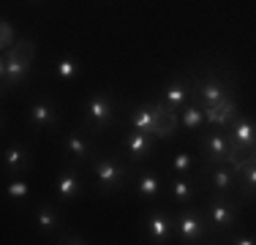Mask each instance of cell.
<instances>
[{"label":"cell","mask_w":256,"mask_h":245,"mask_svg":"<svg viewBox=\"0 0 256 245\" xmlns=\"http://www.w3.org/2000/svg\"><path fill=\"white\" fill-rule=\"evenodd\" d=\"M226 134L232 139V161L229 164H237L251 150H256V118H251V114L240 112L234 120H232Z\"/></svg>","instance_id":"obj_13"},{"label":"cell","mask_w":256,"mask_h":245,"mask_svg":"<svg viewBox=\"0 0 256 245\" xmlns=\"http://www.w3.org/2000/svg\"><path fill=\"white\" fill-rule=\"evenodd\" d=\"M204 245H224L221 240H210V242H204Z\"/></svg>","instance_id":"obj_31"},{"label":"cell","mask_w":256,"mask_h":245,"mask_svg":"<svg viewBox=\"0 0 256 245\" xmlns=\"http://www.w3.org/2000/svg\"><path fill=\"white\" fill-rule=\"evenodd\" d=\"M88 172H90V177H93L96 194L98 196H114V194L126 191L134 182L139 166H134L120 150H109V152H98V156L88 164Z\"/></svg>","instance_id":"obj_2"},{"label":"cell","mask_w":256,"mask_h":245,"mask_svg":"<svg viewBox=\"0 0 256 245\" xmlns=\"http://www.w3.org/2000/svg\"><path fill=\"white\" fill-rule=\"evenodd\" d=\"M240 177V186H237V199L246 204H254L256 202V150H251L246 158H240L237 164H232Z\"/></svg>","instance_id":"obj_17"},{"label":"cell","mask_w":256,"mask_h":245,"mask_svg":"<svg viewBox=\"0 0 256 245\" xmlns=\"http://www.w3.org/2000/svg\"><path fill=\"white\" fill-rule=\"evenodd\" d=\"M221 242L224 245H256V237L246 234V232H232V234H226Z\"/></svg>","instance_id":"obj_29"},{"label":"cell","mask_w":256,"mask_h":245,"mask_svg":"<svg viewBox=\"0 0 256 245\" xmlns=\"http://www.w3.org/2000/svg\"><path fill=\"white\" fill-rule=\"evenodd\" d=\"M60 118H63V109L50 96L33 98L28 104V112H25V120L33 131H54L60 126Z\"/></svg>","instance_id":"obj_14"},{"label":"cell","mask_w":256,"mask_h":245,"mask_svg":"<svg viewBox=\"0 0 256 245\" xmlns=\"http://www.w3.org/2000/svg\"><path fill=\"white\" fill-rule=\"evenodd\" d=\"M54 245H88V242H84L82 237L71 234V232H63L60 237H54Z\"/></svg>","instance_id":"obj_30"},{"label":"cell","mask_w":256,"mask_h":245,"mask_svg":"<svg viewBox=\"0 0 256 245\" xmlns=\"http://www.w3.org/2000/svg\"><path fill=\"white\" fill-rule=\"evenodd\" d=\"M33 220L36 226H38V232L44 237H60L63 234V212H60V207L54 204V202H38V204L33 207Z\"/></svg>","instance_id":"obj_18"},{"label":"cell","mask_w":256,"mask_h":245,"mask_svg":"<svg viewBox=\"0 0 256 245\" xmlns=\"http://www.w3.org/2000/svg\"><path fill=\"white\" fill-rule=\"evenodd\" d=\"M191 79H194V93H191V104H196L199 109L216 106V104L226 101V98L237 96V79L234 71L226 63H210L194 66L191 68Z\"/></svg>","instance_id":"obj_1"},{"label":"cell","mask_w":256,"mask_h":245,"mask_svg":"<svg viewBox=\"0 0 256 245\" xmlns=\"http://www.w3.org/2000/svg\"><path fill=\"white\" fill-rule=\"evenodd\" d=\"M6 199L16 207H25L30 199V182L25 177H16V180H6Z\"/></svg>","instance_id":"obj_27"},{"label":"cell","mask_w":256,"mask_h":245,"mask_svg":"<svg viewBox=\"0 0 256 245\" xmlns=\"http://www.w3.org/2000/svg\"><path fill=\"white\" fill-rule=\"evenodd\" d=\"M202 196V188L194 182V177H169V188H166V202L178 207H188Z\"/></svg>","instance_id":"obj_21"},{"label":"cell","mask_w":256,"mask_h":245,"mask_svg":"<svg viewBox=\"0 0 256 245\" xmlns=\"http://www.w3.org/2000/svg\"><path fill=\"white\" fill-rule=\"evenodd\" d=\"M196 156L202 164L218 166V164H229L232 161V139L226 131L221 128H207L196 136Z\"/></svg>","instance_id":"obj_8"},{"label":"cell","mask_w":256,"mask_h":245,"mask_svg":"<svg viewBox=\"0 0 256 245\" xmlns=\"http://www.w3.org/2000/svg\"><path fill=\"white\" fill-rule=\"evenodd\" d=\"M128 128H134L139 134H148V136H156V104L142 101L136 106H131V112H128Z\"/></svg>","instance_id":"obj_23"},{"label":"cell","mask_w":256,"mask_h":245,"mask_svg":"<svg viewBox=\"0 0 256 245\" xmlns=\"http://www.w3.org/2000/svg\"><path fill=\"white\" fill-rule=\"evenodd\" d=\"M98 152H101L98 150V139L90 136L82 126H74L63 136V156H66V161H74V164H79V166L88 169V164L93 161Z\"/></svg>","instance_id":"obj_10"},{"label":"cell","mask_w":256,"mask_h":245,"mask_svg":"<svg viewBox=\"0 0 256 245\" xmlns=\"http://www.w3.org/2000/svg\"><path fill=\"white\" fill-rule=\"evenodd\" d=\"M156 139L158 142H166L174 139L180 131V112H174L164 98H156Z\"/></svg>","instance_id":"obj_19"},{"label":"cell","mask_w":256,"mask_h":245,"mask_svg":"<svg viewBox=\"0 0 256 245\" xmlns=\"http://www.w3.org/2000/svg\"><path fill=\"white\" fill-rule=\"evenodd\" d=\"M199 164H202L199 156H194L191 150H180L169 158V172H172V177H194Z\"/></svg>","instance_id":"obj_24"},{"label":"cell","mask_w":256,"mask_h":245,"mask_svg":"<svg viewBox=\"0 0 256 245\" xmlns=\"http://www.w3.org/2000/svg\"><path fill=\"white\" fill-rule=\"evenodd\" d=\"M202 112H204L207 128H221V131H226V128L232 126V120L242 112L240 109V96L226 98V101L216 104V106H207V109H202Z\"/></svg>","instance_id":"obj_20"},{"label":"cell","mask_w":256,"mask_h":245,"mask_svg":"<svg viewBox=\"0 0 256 245\" xmlns=\"http://www.w3.org/2000/svg\"><path fill=\"white\" fill-rule=\"evenodd\" d=\"M79 60L71 58V54H60V58H54L52 63V74L60 79V82H74V79L79 76Z\"/></svg>","instance_id":"obj_26"},{"label":"cell","mask_w":256,"mask_h":245,"mask_svg":"<svg viewBox=\"0 0 256 245\" xmlns=\"http://www.w3.org/2000/svg\"><path fill=\"white\" fill-rule=\"evenodd\" d=\"M118 150L123 152L134 166H144L148 161H153L156 152H158V139L148 136V134H139L134 128H126L123 136L118 142Z\"/></svg>","instance_id":"obj_11"},{"label":"cell","mask_w":256,"mask_h":245,"mask_svg":"<svg viewBox=\"0 0 256 245\" xmlns=\"http://www.w3.org/2000/svg\"><path fill=\"white\" fill-rule=\"evenodd\" d=\"M84 194V166L74 161H63L60 172L54 174V199L60 204H74Z\"/></svg>","instance_id":"obj_12"},{"label":"cell","mask_w":256,"mask_h":245,"mask_svg":"<svg viewBox=\"0 0 256 245\" xmlns=\"http://www.w3.org/2000/svg\"><path fill=\"white\" fill-rule=\"evenodd\" d=\"M174 240L180 245H204L216 240L199 204L178 207V212H174Z\"/></svg>","instance_id":"obj_6"},{"label":"cell","mask_w":256,"mask_h":245,"mask_svg":"<svg viewBox=\"0 0 256 245\" xmlns=\"http://www.w3.org/2000/svg\"><path fill=\"white\" fill-rule=\"evenodd\" d=\"M134 188V196L142 202H156L161 196V174L156 169H148V166H139L136 177L131 182Z\"/></svg>","instance_id":"obj_22"},{"label":"cell","mask_w":256,"mask_h":245,"mask_svg":"<svg viewBox=\"0 0 256 245\" xmlns=\"http://www.w3.org/2000/svg\"><path fill=\"white\" fill-rule=\"evenodd\" d=\"M33 169V150L25 139H11L3 147V177L6 180H16L25 177Z\"/></svg>","instance_id":"obj_15"},{"label":"cell","mask_w":256,"mask_h":245,"mask_svg":"<svg viewBox=\"0 0 256 245\" xmlns=\"http://www.w3.org/2000/svg\"><path fill=\"white\" fill-rule=\"evenodd\" d=\"M142 237L150 245H169L174 240V212L164 204H156L142 218Z\"/></svg>","instance_id":"obj_9"},{"label":"cell","mask_w":256,"mask_h":245,"mask_svg":"<svg viewBox=\"0 0 256 245\" xmlns=\"http://www.w3.org/2000/svg\"><path fill=\"white\" fill-rule=\"evenodd\" d=\"M199 207H202V212H204L207 224H210L216 240H224L226 234L237 232V226H240V212H242V202L237 199V196L204 194V202Z\"/></svg>","instance_id":"obj_5"},{"label":"cell","mask_w":256,"mask_h":245,"mask_svg":"<svg viewBox=\"0 0 256 245\" xmlns=\"http://www.w3.org/2000/svg\"><path fill=\"white\" fill-rule=\"evenodd\" d=\"M22 36L16 33V24L8 20V16H3V22H0V52H8L11 46L20 41Z\"/></svg>","instance_id":"obj_28"},{"label":"cell","mask_w":256,"mask_h":245,"mask_svg":"<svg viewBox=\"0 0 256 245\" xmlns=\"http://www.w3.org/2000/svg\"><path fill=\"white\" fill-rule=\"evenodd\" d=\"M33 60H36V44L33 38L22 36L8 52L0 54V82H3V93L14 88H22L28 82L30 71H33Z\"/></svg>","instance_id":"obj_3"},{"label":"cell","mask_w":256,"mask_h":245,"mask_svg":"<svg viewBox=\"0 0 256 245\" xmlns=\"http://www.w3.org/2000/svg\"><path fill=\"white\" fill-rule=\"evenodd\" d=\"M118 120H120V104L109 90H98V93L88 96L82 101V128L90 136L98 139L112 126H118Z\"/></svg>","instance_id":"obj_4"},{"label":"cell","mask_w":256,"mask_h":245,"mask_svg":"<svg viewBox=\"0 0 256 245\" xmlns=\"http://www.w3.org/2000/svg\"><path fill=\"white\" fill-rule=\"evenodd\" d=\"M194 182L202 188V194H212V196H237V186L240 177L232 164H199V169L194 172Z\"/></svg>","instance_id":"obj_7"},{"label":"cell","mask_w":256,"mask_h":245,"mask_svg":"<svg viewBox=\"0 0 256 245\" xmlns=\"http://www.w3.org/2000/svg\"><path fill=\"white\" fill-rule=\"evenodd\" d=\"M191 93H194V79H191V71H180L164 84V93L161 98L174 109V112H182V109L191 104Z\"/></svg>","instance_id":"obj_16"},{"label":"cell","mask_w":256,"mask_h":245,"mask_svg":"<svg viewBox=\"0 0 256 245\" xmlns=\"http://www.w3.org/2000/svg\"><path fill=\"white\" fill-rule=\"evenodd\" d=\"M204 126H207L204 112L196 106V104H188V106L180 112V128H182V131H191V134H196V136H199Z\"/></svg>","instance_id":"obj_25"}]
</instances>
